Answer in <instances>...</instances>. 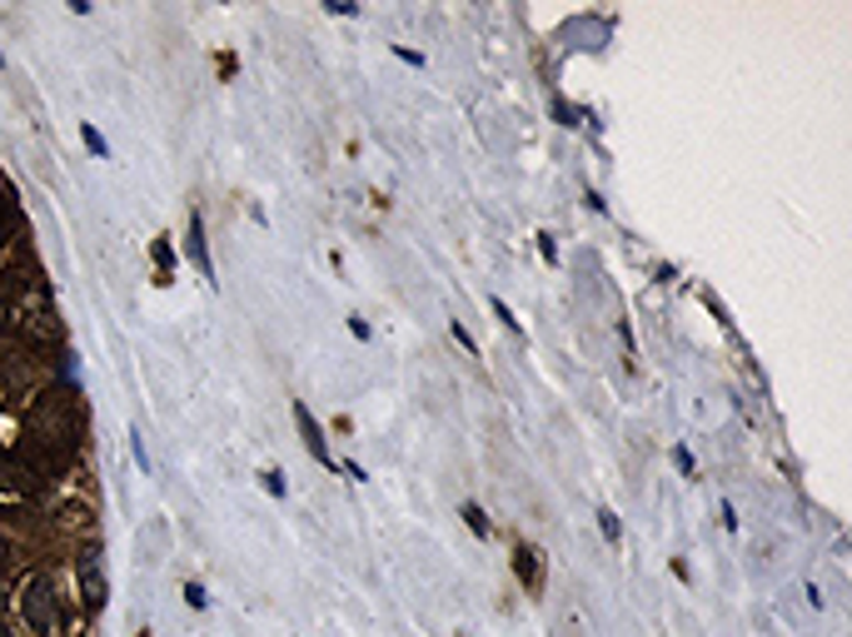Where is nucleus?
Segmentation results:
<instances>
[{
	"mask_svg": "<svg viewBox=\"0 0 852 637\" xmlns=\"http://www.w3.org/2000/svg\"><path fill=\"white\" fill-rule=\"evenodd\" d=\"M80 439V419H76V399L65 389H45L41 399L31 403V443L45 454V464L65 458Z\"/></svg>",
	"mask_w": 852,
	"mask_h": 637,
	"instance_id": "nucleus-1",
	"label": "nucleus"
},
{
	"mask_svg": "<svg viewBox=\"0 0 852 637\" xmlns=\"http://www.w3.org/2000/svg\"><path fill=\"white\" fill-rule=\"evenodd\" d=\"M21 617L25 627H31L35 637H51L55 627H60V593H55V578H31L21 593Z\"/></svg>",
	"mask_w": 852,
	"mask_h": 637,
	"instance_id": "nucleus-2",
	"label": "nucleus"
},
{
	"mask_svg": "<svg viewBox=\"0 0 852 637\" xmlns=\"http://www.w3.org/2000/svg\"><path fill=\"white\" fill-rule=\"evenodd\" d=\"M76 572H80V598H86V607L90 613H100V607H105V572H100L96 553H80Z\"/></svg>",
	"mask_w": 852,
	"mask_h": 637,
	"instance_id": "nucleus-3",
	"label": "nucleus"
},
{
	"mask_svg": "<svg viewBox=\"0 0 852 637\" xmlns=\"http://www.w3.org/2000/svg\"><path fill=\"white\" fill-rule=\"evenodd\" d=\"M294 419H300V429H304V443H310V454L320 458V468H335V458H329V448H324V433H320V423H314L310 403H300V399H294Z\"/></svg>",
	"mask_w": 852,
	"mask_h": 637,
	"instance_id": "nucleus-4",
	"label": "nucleus"
},
{
	"mask_svg": "<svg viewBox=\"0 0 852 637\" xmlns=\"http://www.w3.org/2000/svg\"><path fill=\"white\" fill-rule=\"evenodd\" d=\"M190 254H194V264H200V274L215 284V270H210V249H205V225H200V215L190 219Z\"/></svg>",
	"mask_w": 852,
	"mask_h": 637,
	"instance_id": "nucleus-5",
	"label": "nucleus"
},
{
	"mask_svg": "<svg viewBox=\"0 0 852 637\" xmlns=\"http://www.w3.org/2000/svg\"><path fill=\"white\" fill-rule=\"evenodd\" d=\"M464 519H469V528H474L479 538H489V519H484V508H479V503H464Z\"/></svg>",
	"mask_w": 852,
	"mask_h": 637,
	"instance_id": "nucleus-6",
	"label": "nucleus"
},
{
	"mask_svg": "<svg viewBox=\"0 0 852 637\" xmlns=\"http://www.w3.org/2000/svg\"><path fill=\"white\" fill-rule=\"evenodd\" d=\"M80 140H86V145H90V150H96V155H100V160H105V155H110V145H105V135H100V130H96V125H86V130H80Z\"/></svg>",
	"mask_w": 852,
	"mask_h": 637,
	"instance_id": "nucleus-7",
	"label": "nucleus"
},
{
	"mask_svg": "<svg viewBox=\"0 0 852 637\" xmlns=\"http://www.w3.org/2000/svg\"><path fill=\"white\" fill-rule=\"evenodd\" d=\"M598 528H604V538H608V543H618V519H614V513H608V508H604V513H598Z\"/></svg>",
	"mask_w": 852,
	"mask_h": 637,
	"instance_id": "nucleus-8",
	"label": "nucleus"
},
{
	"mask_svg": "<svg viewBox=\"0 0 852 637\" xmlns=\"http://www.w3.org/2000/svg\"><path fill=\"white\" fill-rule=\"evenodd\" d=\"M494 314H498V319H504V329H514V334H518V319H514V314H508V304H504V299H494Z\"/></svg>",
	"mask_w": 852,
	"mask_h": 637,
	"instance_id": "nucleus-9",
	"label": "nucleus"
},
{
	"mask_svg": "<svg viewBox=\"0 0 852 637\" xmlns=\"http://www.w3.org/2000/svg\"><path fill=\"white\" fill-rule=\"evenodd\" d=\"M453 339H459V344H464V349H469V354H474V339H469V329H464V325H459V319H453Z\"/></svg>",
	"mask_w": 852,
	"mask_h": 637,
	"instance_id": "nucleus-10",
	"label": "nucleus"
},
{
	"mask_svg": "<svg viewBox=\"0 0 852 637\" xmlns=\"http://www.w3.org/2000/svg\"><path fill=\"white\" fill-rule=\"evenodd\" d=\"M11 568V538H5V533H0V572Z\"/></svg>",
	"mask_w": 852,
	"mask_h": 637,
	"instance_id": "nucleus-11",
	"label": "nucleus"
},
{
	"mask_svg": "<svg viewBox=\"0 0 852 637\" xmlns=\"http://www.w3.org/2000/svg\"><path fill=\"white\" fill-rule=\"evenodd\" d=\"M5 225H11V205H5V195H0V239H5Z\"/></svg>",
	"mask_w": 852,
	"mask_h": 637,
	"instance_id": "nucleus-12",
	"label": "nucleus"
},
{
	"mask_svg": "<svg viewBox=\"0 0 852 637\" xmlns=\"http://www.w3.org/2000/svg\"><path fill=\"white\" fill-rule=\"evenodd\" d=\"M0 637H11V633H5V627H0Z\"/></svg>",
	"mask_w": 852,
	"mask_h": 637,
	"instance_id": "nucleus-13",
	"label": "nucleus"
}]
</instances>
